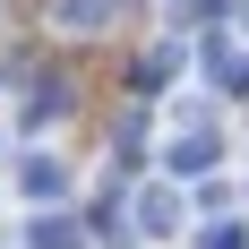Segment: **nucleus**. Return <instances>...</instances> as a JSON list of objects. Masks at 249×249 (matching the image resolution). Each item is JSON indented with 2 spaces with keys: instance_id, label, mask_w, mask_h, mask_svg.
<instances>
[{
  "instance_id": "1",
  "label": "nucleus",
  "mask_w": 249,
  "mask_h": 249,
  "mask_svg": "<svg viewBox=\"0 0 249 249\" xmlns=\"http://www.w3.org/2000/svg\"><path fill=\"white\" fill-rule=\"evenodd\" d=\"M180 121H189V112H180ZM215 163H224V138H215V129L189 121L180 138H163V172H172V180H206Z\"/></svg>"
},
{
  "instance_id": "2",
  "label": "nucleus",
  "mask_w": 249,
  "mask_h": 249,
  "mask_svg": "<svg viewBox=\"0 0 249 249\" xmlns=\"http://www.w3.org/2000/svg\"><path fill=\"white\" fill-rule=\"evenodd\" d=\"M129 232L180 241V232H189V198H180V189H138V198H129Z\"/></svg>"
},
{
  "instance_id": "3",
  "label": "nucleus",
  "mask_w": 249,
  "mask_h": 249,
  "mask_svg": "<svg viewBox=\"0 0 249 249\" xmlns=\"http://www.w3.org/2000/svg\"><path fill=\"white\" fill-rule=\"evenodd\" d=\"M18 189H26V198H60V189H69V163H60V155H43V146H35V155H26V163H18Z\"/></svg>"
},
{
  "instance_id": "4",
  "label": "nucleus",
  "mask_w": 249,
  "mask_h": 249,
  "mask_svg": "<svg viewBox=\"0 0 249 249\" xmlns=\"http://www.w3.org/2000/svg\"><path fill=\"white\" fill-rule=\"evenodd\" d=\"M52 26L60 35H103L112 26V0H52Z\"/></svg>"
},
{
  "instance_id": "5",
  "label": "nucleus",
  "mask_w": 249,
  "mask_h": 249,
  "mask_svg": "<svg viewBox=\"0 0 249 249\" xmlns=\"http://www.w3.org/2000/svg\"><path fill=\"white\" fill-rule=\"evenodd\" d=\"M26 249H86V241H77L69 215H35V224H26Z\"/></svg>"
},
{
  "instance_id": "6",
  "label": "nucleus",
  "mask_w": 249,
  "mask_h": 249,
  "mask_svg": "<svg viewBox=\"0 0 249 249\" xmlns=\"http://www.w3.org/2000/svg\"><path fill=\"white\" fill-rule=\"evenodd\" d=\"M60 112H69V86H60V77H35V103H26V121L43 129V121H60Z\"/></svg>"
},
{
  "instance_id": "7",
  "label": "nucleus",
  "mask_w": 249,
  "mask_h": 249,
  "mask_svg": "<svg viewBox=\"0 0 249 249\" xmlns=\"http://www.w3.org/2000/svg\"><path fill=\"white\" fill-rule=\"evenodd\" d=\"M172 69H180V43H155V52H146V69H138V86H163Z\"/></svg>"
},
{
  "instance_id": "8",
  "label": "nucleus",
  "mask_w": 249,
  "mask_h": 249,
  "mask_svg": "<svg viewBox=\"0 0 249 249\" xmlns=\"http://www.w3.org/2000/svg\"><path fill=\"white\" fill-rule=\"evenodd\" d=\"M206 249H249V232H241V224H224V232H215Z\"/></svg>"
}]
</instances>
